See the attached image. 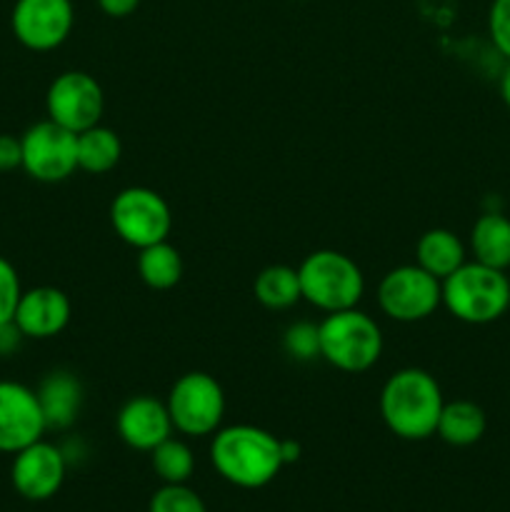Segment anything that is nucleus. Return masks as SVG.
Listing matches in <instances>:
<instances>
[{
	"instance_id": "nucleus-10",
	"label": "nucleus",
	"mask_w": 510,
	"mask_h": 512,
	"mask_svg": "<svg viewBox=\"0 0 510 512\" xmlns=\"http://www.w3.org/2000/svg\"><path fill=\"white\" fill-rule=\"evenodd\" d=\"M48 120L70 133H83L100 123L105 110V95L98 80L83 70H65L50 83L45 93Z\"/></svg>"
},
{
	"instance_id": "nucleus-25",
	"label": "nucleus",
	"mask_w": 510,
	"mask_h": 512,
	"mask_svg": "<svg viewBox=\"0 0 510 512\" xmlns=\"http://www.w3.org/2000/svg\"><path fill=\"white\" fill-rule=\"evenodd\" d=\"M283 348L290 358L303 360V363H308V360L313 358H320L318 325L305 323V320L288 325V330H285L283 335Z\"/></svg>"
},
{
	"instance_id": "nucleus-18",
	"label": "nucleus",
	"mask_w": 510,
	"mask_h": 512,
	"mask_svg": "<svg viewBox=\"0 0 510 512\" xmlns=\"http://www.w3.org/2000/svg\"><path fill=\"white\" fill-rule=\"evenodd\" d=\"M470 253L488 268H510V220L500 213H485L470 230Z\"/></svg>"
},
{
	"instance_id": "nucleus-2",
	"label": "nucleus",
	"mask_w": 510,
	"mask_h": 512,
	"mask_svg": "<svg viewBox=\"0 0 510 512\" xmlns=\"http://www.w3.org/2000/svg\"><path fill=\"white\" fill-rule=\"evenodd\" d=\"M443 405L438 380L420 368L398 370L380 390L383 423L390 433L403 440H425L435 435Z\"/></svg>"
},
{
	"instance_id": "nucleus-22",
	"label": "nucleus",
	"mask_w": 510,
	"mask_h": 512,
	"mask_svg": "<svg viewBox=\"0 0 510 512\" xmlns=\"http://www.w3.org/2000/svg\"><path fill=\"white\" fill-rule=\"evenodd\" d=\"M138 275L148 288L170 290L183 278V258L168 240L148 245L138 255Z\"/></svg>"
},
{
	"instance_id": "nucleus-24",
	"label": "nucleus",
	"mask_w": 510,
	"mask_h": 512,
	"mask_svg": "<svg viewBox=\"0 0 510 512\" xmlns=\"http://www.w3.org/2000/svg\"><path fill=\"white\" fill-rule=\"evenodd\" d=\"M148 512H208L203 498L188 485H163L155 490L148 503Z\"/></svg>"
},
{
	"instance_id": "nucleus-6",
	"label": "nucleus",
	"mask_w": 510,
	"mask_h": 512,
	"mask_svg": "<svg viewBox=\"0 0 510 512\" xmlns=\"http://www.w3.org/2000/svg\"><path fill=\"white\" fill-rule=\"evenodd\" d=\"M168 413L173 420V430L190 435V438H205L220 430L225 418V393L218 380L208 373L180 375L170 388Z\"/></svg>"
},
{
	"instance_id": "nucleus-26",
	"label": "nucleus",
	"mask_w": 510,
	"mask_h": 512,
	"mask_svg": "<svg viewBox=\"0 0 510 512\" xmlns=\"http://www.w3.org/2000/svg\"><path fill=\"white\" fill-rule=\"evenodd\" d=\"M20 295H23V285H20L18 270L13 268L10 260L0 255V323H8L15 318Z\"/></svg>"
},
{
	"instance_id": "nucleus-1",
	"label": "nucleus",
	"mask_w": 510,
	"mask_h": 512,
	"mask_svg": "<svg viewBox=\"0 0 510 512\" xmlns=\"http://www.w3.org/2000/svg\"><path fill=\"white\" fill-rule=\"evenodd\" d=\"M210 463L223 480L243 490L268 485L283 468L280 440L255 425H230L215 430L210 443Z\"/></svg>"
},
{
	"instance_id": "nucleus-9",
	"label": "nucleus",
	"mask_w": 510,
	"mask_h": 512,
	"mask_svg": "<svg viewBox=\"0 0 510 512\" xmlns=\"http://www.w3.org/2000/svg\"><path fill=\"white\" fill-rule=\"evenodd\" d=\"M20 168L40 183H60L78 170V135L53 120H40L20 135Z\"/></svg>"
},
{
	"instance_id": "nucleus-31",
	"label": "nucleus",
	"mask_w": 510,
	"mask_h": 512,
	"mask_svg": "<svg viewBox=\"0 0 510 512\" xmlns=\"http://www.w3.org/2000/svg\"><path fill=\"white\" fill-rule=\"evenodd\" d=\"M300 458V445L295 440H280V460L283 465H293L298 463Z\"/></svg>"
},
{
	"instance_id": "nucleus-13",
	"label": "nucleus",
	"mask_w": 510,
	"mask_h": 512,
	"mask_svg": "<svg viewBox=\"0 0 510 512\" xmlns=\"http://www.w3.org/2000/svg\"><path fill=\"white\" fill-rule=\"evenodd\" d=\"M65 470H68V460L63 450L58 445L38 440L13 455L10 480L20 498L30 503H43L63 488Z\"/></svg>"
},
{
	"instance_id": "nucleus-11",
	"label": "nucleus",
	"mask_w": 510,
	"mask_h": 512,
	"mask_svg": "<svg viewBox=\"0 0 510 512\" xmlns=\"http://www.w3.org/2000/svg\"><path fill=\"white\" fill-rule=\"evenodd\" d=\"M73 23L75 10L70 0H15L10 15L15 40L35 53L60 48Z\"/></svg>"
},
{
	"instance_id": "nucleus-5",
	"label": "nucleus",
	"mask_w": 510,
	"mask_h": 512,
	"mask_svg": "<svg viewBox=\"0 0 510 512\" xmlns=\"http://www.w3.org/2000/svg\"><path fill=\"white\" fill-rule=\"evenodd\" d=\"M300 295L323 313L355 308L363 300L365 278L353 258L338 250H315L300 263Z\"/></svg>"
},
{
	"instance_id": "nucleus-30",
	"label": "nucleus",
	"mask_w": 510,
	"mask_h": 512,
	"mask_svg": "<svg viewBox=\"0 0 510 512\" xmlns=\"http://www.w3.org/2000/svg\"><path fill=\"white\" fill-rule=\"evenodd\" d=\"M140 0H98V8L110 18H128L138 10Z\"/></svg>"
},
{
	"instance_id": "nucleus-12",
	"label": "nucleus",
	"mask_w": 510,
	"mask_h": 512,
	"mask_svg": "<svg viewBox=\"0 0 510 512\" xmlns=\"http://www.w3.org/2000/svg\"><path fill=\"white\" fill-rule=\"evenodd\" d=\"M45 430L38 393L15 380H0V453L15 455L43 440Z\"/></svg>"
},
{
	"instance_id": "nucleus-15",
	"label": "nucleus",
	"mask_w": 510,
	"mask_h": 512,
	"mask_svg": "<svg viewBox=\"0 0 510 512\" xmlns=\"http://www.w3.org/2000/svg\"><path fill=\"white\" fill-rule=\"evenodd\" d=\"M70 313L73 308L63 290L53 285H40V288L23 290L13 320L25 338L48 340L68 328Z\"/></svg>"
},
{
	"instance_id": "nucleus-3",
	"label": "nucleus",
	"mask_w": 510,
	"mask_h": 512,
	"mask_svg": "<svg viewBox=\"0 0 510 512\" xmlns=\"http://www.w3.org/2000/svg\"><path fill=\"white\" fill-rule=\"evenodd\" d=\"M443 305L453 318L470 325H488L503 318L510 308V280L505 270L478 263H463L440 280Z\"/></svg>"
},
{
	"instance_id": "nucleus-4",
	"label": "nucleus",
	"mask_w": 510,
	"mask_h": 512,
	"mask_svg": "<svg viewBox=\"0 0 510 512\" xmlns=\"http://www.w3.org/2000/svg\"><path fill=\"white\" fill-rule=\"evenodd\" d=\"M320 358L343 373H363L373 368L383 353L380 325L358 308L325 315L318 325Z\"/></svg>"
},
{
	"instance_id": "nucleus-32",
	"label": "nucleus",
	"mask_w": 510,
	"mask_h": 512,
	"mask_svg": "<svg viewBox=\"0 0 510 512\" xmlns=\"http://www.w3.org/2000/svg\"><path fill=\"white\" fill-rule=\"evenodd\" d=\"M500 98H503V103L510 108V65L505 68L503 78H500Z\"/></svg>"
},
{
	"instance_id": "nucleus-19",
	"label": "nucleus",
	"mask_w": 510,
	"mask_h": 512,
	"mask_svg": "<svg viewBox=\"0 0 510 512\" xmlns=\"http://www.w3.org/2000/svg\"><path fill=\"white\" fill-rule=\"evenodd\" d=\"M485 428H488V420H485V410L480 405H475L473 400H453L440 410L435 435H440V440L455 445V448H468L483 438Z\"/></svg>"
},
{
	"instance_id": "nucleus-14",
	"label": "nucleus",
	"mask_w": 510,
	"mask_h": 512,
	"mask_svg": "<svg viewBox=\"0 0 510 512\" xmlns=\"http://www.w3.org/2000/svg\"><path fill=\"white\" fill-rule=\"evenodd\" d=\"M115 428L128 448L150 453L173 435V420H170L168 405L163 400H155L150 395H135L118 410Z\"/></svg>"
},
{
	"instance_id": "nucleus-28",
	"label": "nucleus",
	"mask_w": 510,
	"mask_h": 512,
	"mask_svg": "<svg viewBox=\"0 0 510 512\" xmlns=\"http://www.w3.org/2000/svg\"><path fill=\"white\" fill-rule=\"evenodd\" d=\"M23 165V145L20 138L8 133H0V173H10V170Z\"/></svg>"
},
{
	"instance_id": "nucleus-8",
	"label": "nucleus",
	"mask_w": 510,
	"mask_h": 512,
	"mask_svg": "<svg viewBox=\"0 0 510 512\" xmlns=\"http://www.w3.org/2000/svg\"><path fill=\"white\" fill-rule=\"evenodd\" d=\"M378 305L390 320L418 323L443 305V288L440 280L420 265H400L380 280Z\"/></svg>"
},
{
	"instance_id": "nucleus-20",
	"label": "nucleus",
	"mask_w": 510,
	"mask_h": 512,
	"mask_svg": "<svg viewBox=\"0 0 510 512\" xmlns=\"http://www.w3.org/2000/svg\"><path fill=\"white\" fill-rule=\"evenodd\" d=\"M120 155H123V143L115 130L98 123L78 133V168L85 173H108L120 163Z\"/></svg>"
},
{
	"instance_id": "nucleus-16",
	"label": "nucleus",
	"mask_w": 510,
	"mask_h": 512,
	"mask_svg": "<svg viewBox=\"0 0 510 512\" xmlns=\"http://www.w3.org/2000/svg\"><path fill=\"white\" fill-rule=\"evenodd\" d=\"M38 393L40 410L48 430H68L83 408V385L68 370H55L43 378Z\"/></svg>"
},
{
	"instance_id": "nucleus-21",
	"label": "nucleus",
	"mask_w": 510,
	"mask_h": 512,
	"mask_svg": "<svg viewBox=\"0 0 510 512\" xmlns=\"http://www.w3.org/2000/svg\"><path fill=\"white\" fill-rule=\"evenodd\" d=\"M253 293L255 300L268 310L293 308L298 300H303V295H300L298 268H290V265H268V268H263L255 275Z\"/></svg>"
},
{
	"instance_id": "nucleus-17",
	"label": "nucleus",
	"mask_w": 510,
	"mask_h": 512,
	"mask_svg": "<svg viewBox=\"0 0 510 512\" xmlns=\"http://www.w3.org/2000/svg\"><path fill=\"white\" fill-rule=\"evenodd\" d=\"M415 260H418L415 265L428 270L433 278L445 280L465 263V245L453 230L433 228L420 235L415 245Z\"/></svg>"
},
{
	"instance_id": "nucleus-7",
	"label": "nucleus",
	"mask_w": 510,
	"mask_h": 512,
	"mask_svg": "<svg viewBox=\"0 0 510 512\" xmlns=\"http://www.w3.org/2000/svg\"><path fill=\"white\" fill-rule=\"evenodd\" d=\"M110 223H113L115 235L123 243L143 250L148 245L168 240L170 228H173V215H170L163 195L150 188L133 185V188L120 190L110 203Z\"/></svg>"
},
{
	"instance_id": "nucleus-27",
	"label": "nucleus",
	"mask_w": 510,
	"mask_h": 512,
	"mask_svg": "<svg viewBox=\"0 0 510 512\" xmlns=\"http://www.w3.org/2000/svg\"><path fill=\"white\" fill-rule=\"evenodd\" d=\"M488 33L495 50L510 60V0H493L490 3Z\"/></svg>"
},
{
	"instance_id": "nucleus-29",
	"label": "nucleus",
	"mask_w": 510,
	"mask_h": 512,
	"mask_svg": "<svg viewBox=\"0 0 510 512\" xmlns=\"http://www.w3.org/2000/svg\"><path fill=\"white\" fill-rule=\"evenodd\" d=\"M25 335L20 333V328L15 325V320L8 323H0V358H10V355L18 353V348L23 345Z\"/></svg>"
},
{
	"instance_id": "nucleus-23",
	"label": "nucleus",
	"mask_w": 510,
	"mask_h": 512,
	"mask_svg": "<svg viewBox=\"0 0 510 512\" xmlns=\"http://www.w3.org/2000/svg\"><path fill=\"white\" fill-rule=\"evenodd\" d=\"M150 460H153V470L165 485H183L188 483L190 475L195 470L193 450L170 435L168 440L150 450Z\"/></svg>"
}]
</instances>
